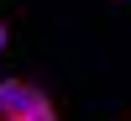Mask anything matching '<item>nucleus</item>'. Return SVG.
Returning <instances> with one entry per match:
<instances>
[{"mask_svg": "<svg viewBox=\"0 0 131 121\" xmlns=\"http://www.w3.org/2000/svg\"><path fill=\"white\" fill-rule=\"evenodd\" d=\"M31 100H37V84H26V79H5L0 84V116H26Z\"/></svg>", "mask_w": 131, "mask_h": 121, "instance_id": "nucleus-1", "label": "nucleus"}, {"mask_svg": "<svg viewBox=\"0 0 131 121\" xmlns=\"http://www.w3.org/2000/svg\"><path fill=\"white\" fill-rule=\"evenodd\" d=\"M0 121H26V116H0Z\"/></svg>", "mask_w": 131, "mask_h": 121, "instance_id": "nucleus-4", "label": "nucleus"}, {"mask_svg": "<svg viewBox=\"0 0 131 121\" xmlns=\"http://www.w3.org/2000/svg\"><path fill=\"white\" fill-rule=\"evenodd\" d=\"M26 121H58V105H52V95H42V90H37V100H31Z\"/></svg>", "mask_w": 131, "mask_h": 121, "instance_id": "nucleus-2", "label": "nucleus"}, {"mask_svg": "<svg viewBox=\"0 0 131 121\" xmlns=\"http://www.w3.org/2000/svg\"><path fill=\"white\" fill-rule=\"evenodd\" d=\"M5 42H10V32H5V21H0V53H5Z\"/></svg>", "mask_w": 131, "mask_h": 121, "instance_id": "nucleus-3", "label": "nucleus"}]
</instances>
